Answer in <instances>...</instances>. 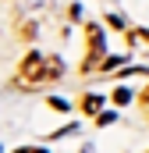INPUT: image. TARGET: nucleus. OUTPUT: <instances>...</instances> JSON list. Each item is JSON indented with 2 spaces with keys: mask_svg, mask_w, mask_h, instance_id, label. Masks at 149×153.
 <instances>
[{
  "mask_svg": "<svg viewBox=\"0 0 149 153\" xmlns=\"http://www.w3.org/2000/svg\"><path fill=\"white\" fill-rule=\"evenodd\" d=\"M100 107H103L100 96H89V100H85V111H100Z\"/></svg>",
  "mask_w": 149,
  "mask_h": 153,
  "instance_id": "f03ea898",
  "label": "nucleus"
},
{
  "mask_svg": "<svg viewBox=\"0 0 149 153\" xmlns=\"http://www.w3.org/2000/svg\"><path fill=\"white\" fill-rule=\"evenodd\" d=\"M146 100H149V93H146Z\"/></svg>",
  "mask_w": 149,
  "mask_h": 153,
  "instance_id": "20e7f679",
  "label": "nucleus"
},
{
  "mask_svg": "<svg viewBox=\"0 0 149 153\" xmlns=\"http://www.w3.org/2000/svg\"><path fill=\"white\" fill-rule=\"evenodd\" d=\"M14 153H46V150H39V146H21V150H14Z\"/></svg>",
  "mask_w": 149,
  "mask_h": 153,
  "instance_id": "7ed1b4c3",
  "label": "nucleus"
},
{
  "mask_svg": "<svg viewBox=\"0 0 149 153\" xmlns=\"http://www.w3.org/2000/svg\"><path fill=\"white\" fill-rule=\"evenodd\" d=\"M128 100H131L128 89H117V93H114V103H128Z\"/></svg>",
  "mask_w": 149,
  "mask_h": 153,
  "instance_id": "f257e3e1",
  "label": "nucleus"
}]
</instances>
